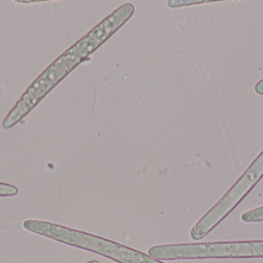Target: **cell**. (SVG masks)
<instances>
[{
	"label": "cell",
	"instance_id": "obj_3",
	"mask_svg": "<svg viewBox=\"0 0 263 263\" xmlns=\"http://www.w3.org/2000/svg\"><path fill=\"white\" fill-rule=\"evenodd\" d=\"M263 176V151L242 177L192 228L190 237L200 240L220 223L253 189Z\"/></svg>",
	"mask_w": 263,
	"mask_h": 263
},
{
	"label": "cell",
	"instance_id": "obj_1",
	"mask_svg": "<svg viewBox=\"0 0 263 263\" xmlns=\"http://www.w3.org/2000/svg\"><path fill=\"white\" fill-rule=\"evenodd\" d=\"M23 227L30 233L92 252L119 263H163L118 242L59 224L27 219L23 222Z\"/></svg>",
	"mask_w": 263,
	"mask_h": 263
},
{
	"label": "cell",
	"instance_id": "obj_6",
	"mask_svg": "<svg viewBox=\"0 0 263 263\" xmlns=\"http://www.w3.org/2000/svg\"><path fill=\"white\" fill-rule=\"evenodd\" d=\"M86 263H100V262H99V261H97V260H92V261H90V262H88Z\"/></svg>",
	"mask_w": 263,
	"mask_h": 263
},
{
	"label": "cell",
	"instance_id": "obj_2",
	"mask_svg": "<svg viewBox=\"0 0 263 263\" xmlns=\"http://www.w3.org/2000/svg\"><path fill=\"white\" fill-rule=\"evenodd\" d=\"M148 255L158 260L263 258V240L155 246Z\"/></svg>",
	"mask_w": 263,
	"mask_h": 263
},
{
	"label": "cell",
	"instance_id": "obj_5",
	"mask_svg": "<svg viewBox=\"0 0 263 263\" xmlns=\"http://www.w3.org/2000/svg\"><path fill=\"white\" fill-rule=\"evenodd\" d=\"M18 194V188L15 185L0 182V197H11Z\"/></svg>",
	"mask_w": 263,
	"mask_h": 263
},
{
	"label": "cell",
	"instance_id": "obj_4",
	"mask_svg": "<svg viewBox=\"0 0 263 263\" xmlns=\"http://www.w3.org/2000/svg\"><path fill=\"white\" fill-rule=\"evenodd\" d=\"M240 219L242 222H247V223L263 222V206L242 213L241 215Z\"/></svg>",
	"mask_w": 263,
	"mask_h": 263
}]
</instances>
